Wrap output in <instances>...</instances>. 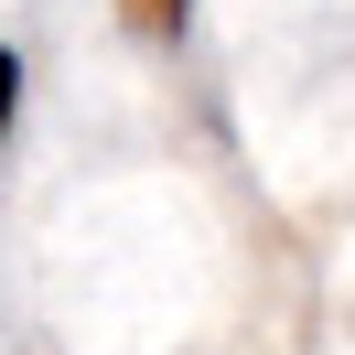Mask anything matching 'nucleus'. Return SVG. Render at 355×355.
<instances>
[{
	"mask_svg": "<svg viewBox=\"0 0 355 355\" xmlns=\"http://www.w3.org/2000/svg\"><path fill=\"white\" fill-rule=\"evenodd\" d=\"M11 119H22V54L0 44V151H11Z\"/></svg>",
	"mask_w": 355,
	"mask_h": 355,
	"instance_id": "f03ea898",
	"label": "nucleus"
},
{
	"mask_svg": "<svg viewBox=\"0 0 355 355\" xmlns=\"http://www.w3.org/2000/svg\"><path fill=\"white\" fill-rule=\"evenodd\" d=\"M119 22H130L140 44H173V33L194 22V0H119Z\"/></svg>",
	"mask_w": 355,
	"mask_h": 355,
	"instance_id": "f257e3e1",
	"label": "nucleus"
}]
</instances>
